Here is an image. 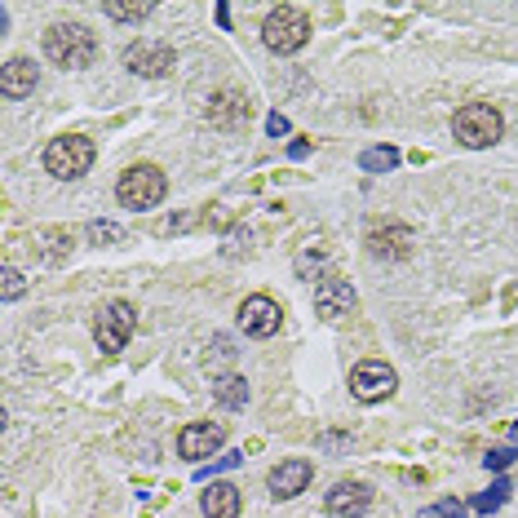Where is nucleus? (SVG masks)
<instances>
[{"instance_id": "nucleus-23", "label": "nucleus", "mask_w": 518, "mask_h": 518, "mask_svg": "<svg viewBox=\"0 0 518 518\" xmlns=\"http://www.w3.org/2000/svg\"><path fill=\"white\" fill-rule=\"evenodd\" d=\"M0 279H5V284H0V297H5V302H14V297H23V275L14 271V266H5V271H0Z\"/></svg>"}, {"instance_id": "nucleus-6", "label": "nucleus", "mask_w": 518, "mask_h": 518, "mask_svg": "<svg viewBox=\"0 0 518 518\" xmlns=\"http://www.w3.org/2000/svg\"><path fill=\"white\" fill-rule=\"evenodd\" d=\"M133 328H138V310L129 302H107L98 315V324H93V337H98V350H107V355H116L124 350V341L133 337Z\"/></svg>"}, {"instance_id": "nucleus-3", "label": "nucleus", "mask_w": 518, "mask_h": 518, "mask_svg": "<svg viewBox=\"0 0 518 518\" xmlns=\"http://www.w3.org/2000/svg\"><path fill=\"white\" fill-rule=\"evenodd\" d=\"M116 195H120V204L124 209H155V204L169 195V178H164L155 164H133L129 173H120V182H116Z\"/></svg>"}, {"instance_id": "nucleus-10", "label": "nucleus", "mask_w": 518, "mask_h": 518, "mask_svg": "<svg viewBox=\"0 0 518 518\" xmlns=\"http://www.w3.org/2000/svg\"><path fill=\"white\" fill-rule=\"evenodd\" d=\"M279 319H284V310H279V302H271V297H248L240 306V328L248 337H275Z\"/></svg>"}, {"instance_id": "nucleus-22", "label": "nucleus", "mask_w": 518, "mask_h": 518, "mask_svg": "<svg viewBox=\"0 0 518 518\" xmlns=\"http://www.w3.org/2000/svg\"><path fill=\"white\" fill-rule=\"evenodd\" d=\"M417 518H465V501L448 496V501H439V505H430V510H421Z\"/></svg>"}, {"instance_id": "nucleus-25", "label": "nucleus", "mask_w": 518, "mask_h": 518, "mask_svg": "<svg viewBox=\"0 0 518 518\" xmlns=\"http://www.w3.org/2000/svg\"><path fill=\"white\" fill-rule=\"evenodd\" d=\"M514 461H518V452H514V448H492L488 457H483V465H488V470H510Z\"/></svg>"}, {"instance_id": "nucleus-4", "label": "nucleus", "mask_w": 518, "mask_h": 518, "mask_svg": "<svg viewBox=\"0 0 518 518\" xmlns=\"http://www.w3.org/2000/svg\"><path fill=\"white\" fill-rule=\"evenodd\" d=\"M262 40L275 49V54H297V49L310 40V18L297 5H279V9L266 14Z\"/></svg>"}, {"instance_id": "nucleus-13", "label": "nucleus", "mask_w": 518, "mask_h": 518, "mask_svg": "<svg viewBox=\"0 0 518 518\" xmlns=\"http://www.w3.org/2000/svg\"><path fill=\"white\" fill-rule=\"evenodd\" d=\"M372 505V488L359 479H341L333 492H328V514L337 518H359Z\"/></svg>"}, {"instance_id": "nucleus-28", "label": "nucleus", "mask_w": 518, "mask_h": 518, "mask_svg": "<svg viewBox=\"0 0 518 518\" xmlns=\"http://www.w3.org/2000/svg\"><path fill=\"white\" fill-rule=\"evenodd\" d=\"M514 443H518V426H514Z\"/></svg>"}, {"instance_id": "nucleus-24", "label": "nucleus", "mask_w": 518, "mask_h": 518, "mask_svg": "<svg viewBox=\"0 0 518 518\" xmlns=\"http://www.w3.org/2000/svg\"><path fill=\"white\" fill-rule=\"evenodd\" d=\"M244 461V452H226V457H217L213 465H200L195 470V479H209V474H222V470H235V465Z\"/></svg>"}, {"instance_id": "nucleus-9", "label": "nucleus", "mask_w": 518, "mask_h": 518, "mask_svg": "<svg viewBox=\"0 0 518 518\" xmlns=\"http://www.w3.org/2000/svg\"><path fill=\"white\" fill-rule=\"evenodd\" d=\"M222 443H226V430L217 426V421H195V426H186L178 434V452L186 461H195V465H200L204 457H213Z\"/></svg>"}, {"instance_id": "nucleus-18", "label": "nucleus", "mask_w": 518, "mask_h": 518, "mask_svg": "<svg viewBox=\"0 0 518 518\" xmlns=\"http://www.w3.org/2000/svg\"><path fill=\"white\" fill-rule=\"evenodd\" d=\"M213 395L222 399L226 408H244V403H248V381H244V377H235V372H226V377H217Z\"/></svg>"}, {"instance_id": "nucleus-5", "label": "nucleus", "mask_w": 518, "mask_h": 518, "mask_svg": "<svg viewBox=\"0 0 518 518\" xmlns=\"http://www.w3.org/2000/svg\"><path fill=\"white\" fill-rule=\"evenodd\" d=\"M93 142L85 138V133H67V138H54L45 147V169L54 173V178L62 182H71V178H80V173H89V164H93Z\"/></svg>"}, {"instance_id": "nucleus-27", "label": "nucleus", "mask_w": 518, "mask_h": 518, "mask_svg": "<svg viewBox=\"0 0 518 518\" xmlns=\"http://www.w3.org/2000/svg\"><path fill=\"white\" fill-rule=\"evenodd\" d=\"M266 133H271V138H284V133H288V120H284V116H279V111H275V116L266 120Z\"/></svg>"}, {"instance_id": "nucleus-2", "label": "nucleus", "mask_w": 518, "mask_h": 518, "mask_svg": "<svg viewBox=\"0 0 518 518\" xmlns=\"http://www.w3.org/2000/svg\"><path fill=\"white\" fill-rule=\"evenodd\" d=\"M501 111L488 107V102H465V107L457 111V120H452V133H457L461 147L470 151H483L492 147V142H501Z\"/></svg>"}, {"instance_id": "nucleus-21", "label": "nucleus", "mask_w": 518, "mask_h": 518, "mask_svg": "<svg viewBox=\"0 0 518 518\" xmlns=\"http://www.w3.org/2000/svg\"><path fill=\"white\" fill-rule=\"evenodd\" d=\"M510 492H514V488H510V483H505V479H501V483H492V492H483L479 501H474V510H479V514H492V510H501V505L510 501Z\"/></svg>"}, {"instance_id": "nucleus-7", "label": "nucleus", "mask_w": 518, "mask_h": 518, "mask_svg": "<svg viewBox=\"0 0 518 518\" xmlns=\"http://www.w3.org/2000/svg\"><path fill=\"white\" fill-rule=\"evenodd\" d=\"M395 368L381 364V359H364V364H355V372H350V395H355L359 403H377L386 395H395Z\"/></svg>"}, {"instance_id": "nucleus-1", "label": "nucleus", "mask_w": 518, "mask_h": 518, "mask_svg": "<svg viewBox=\"0 0 518 518\" xmlns=\"http://www.w3.org/2000/svg\"><path fill=\"white\" fill-rule=\"evenodd\" d=\"M45 58L58 67H89L98 58V40L85 23H54L45 31Z\"/></svg>"}, {"instance_id": "nucleus-20", "label": "nucleus", "mask_w": 518, "mask_h": 518, "mask_svg": "<svg viewBox=\"0 0 518 518\" xmlns=\"http://www.w3.org/2000/svg\"><path fill=\"white\" fill-rule=\"evenodd\" d=\"M151 0H138V5H102V14L116 18V23H142V18H151Z\"/></svg>"}, {"instance_id": "nucleus-12", "label": "nucleus", "mask_w": 518, "mask_h": 518, "mask_svg": "<svg viewBox=\"0 0 518 518\" xmlns=\"http://www.w3.org/2000/svg\"><path fill=\"white\" fill-rule=\"evenodd\" d=\"M355 306H359V297H355V288H350L346 279H319L315 284V310L324 319H341V315H350Z\"/></svg>"}, {"instance_id": "nucleus-8", "label": "nucleus", "mask_w": 518, "mask_h": 518, "mask_svg": "<svg viewBox=\"0 0 518 518\" xmlns=\"http://www.w3.org/2000/svg\"><path fill=\"white\" fill-rule=\"evenodd\" d=\"M124 67L133 71V76H169L173 71V49L169 45H155V40H133L129 49H124Z\"/></svg>"}, {"instance_id": "nucleus-17", "label": "nucleus", "mask_w": 518, "mask_h": 518, "mask_svg": "<svg viewBox=\"0 0 518 518\" xmlns=\"http://www.w3.org/2000/svg\"><path fill=\"white\" fill-rule=\"evenodd\" d=\"M200 510H204V518H240V488L235 483H213L200 496Z\"/></svg>"}, {"instance_id": "nucleus-16", "label": "nucleus", "mask_w": 518, "mask_h": 518, "mask_svg": "<svg viewBox=\"0 0 518 518\" xmlns=\"http://www.w3.org/2000/svg\"><path fill=\"white\" fill-rule=\"evenodd\" d=\"M36 80H40V71L31 58H9L5 67H0V93H5V98H27V93L36 89Z\"/></svg>"}, {"instance_id": "nucleus-19", "label": "nucleus", "mask_w": 518, "mask_h": 518, "mask_svg": "<svg viewBox=\"0 0 518 518\" xmlns=\"http://www.w3.org/2000/svg\"><path fill=\"white\" fill-rule=\"evenodd\" d=\"M395 164H399V151L395 147H372V151L359 155V169H364V173H390Z\"/></svg>"}, {"instance_id": "nucleus-11", "label": "nucleus", "mask_w": 518, "mask_h": 518, "mask_svg": "<svg viewBox=\"0 0 518 518\" xmlns=\"http://www.w3.org/2000/svg\"><path fill=\"white\" fill-rule=\"evenodd\" d=\"M310 474H315V465L302 461V457H293V461H279L266 483H271V496H275V501H293L297 492L310 488Z\"/></svg>"}, {"instance_id": "nucleus-26", "label": "nucleus", "mask_w": 518, "mask_h": 518, "mask_svg": "<svg viewBox=\"0 0 518 518\" xmlns=\"http://www.w3.org/2000/svg\"><path fill=\"white\" fill-rule=\"evenodd\" d=\"M89 235H93L98 244H102V240H120V226H111V222H93V226H89Z\"/></svg>"}, {"instance_id": "nucleus-15", "label": "nucleus", "mask_w": 518, "mask_h": 518, "mask_svg": "<svg viewBox=\"0 0 518 518\" xmlns=\"http://www.w3.org/2000/svg\"><path fill=\"white\" fill-rule=\"evenodd\" d=\"M368 253L372 257H386V262L408 257L412 253V231H408V226H377V231H368Z\"/></svg>"}, {"instance_id": "nucleus-14", "label": "nucleus", "mask_w": 518, "mask_h": 518, "mask_svg": "<svg viewBox=\"0 0 518 518\" xmlns=\"http://www.w3.org/2000/svg\"><path fill=\"white\" fill-rule=\"evenodd\" d=\"M248 120V98L244 93H235V89H222V93H213L209 98V124L213 129H240V124Z\"/></svg>"}]
</instances>
